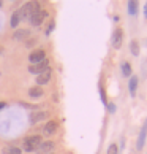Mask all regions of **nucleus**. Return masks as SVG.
Segmentation results:
<instances>
[{"label": "nucleus", "mask_w": 147, "mask_h": 154, "mask_svg": "<svg viewBox=\"0 0 147 154\" xmlns=\"http://www.w3.org/2000/svg\"><path fill=\"white\" fill-rule=\"evenodd\" d=\"M40 145H41V137H40V135L27 137V138L24 140V151H27V152L37 151Z\"/></svg>", "instance_id": "f257e3e1"}, {"label": "nucleus", "mask_w": 147, "mask_h": 154, "mask_svg": "<svg viewBox=\"0 0 147 154\" xmlns=\"http://www.w3.org/2000/svg\"><path fill=\"white\" fill-rule=\"evenodd\" d=\"M41 10L40 8V3H37V2H29V3H25L24 7L21 8V11H22V16H24V19L25 18H32L35 13H38V11Z\"/></svg>", "instance_id": "f03ea898"}, {"label": "nucleus", "mask_w": 147, "mask_h": 154, "mask_svg": "<svg viewBox=\"0 0 147 154\" xmlns=\"http://www.w3.org/2000/svg\"><path fill=\"white\" fill-rule=\"evenodd\" d=\"M49 70V60L48 59H44L41 62H38V64H33L29 67V72L33 73V75H41L43 72H46Z\"/></svg>", "instance_id": "7ed1b4c3"}, {"label": "nucleus", "mask_w": 147, "mask_h": 154, "mask_svg": "<svg viewBox=\"0 0 147 154\" xmlns=\"http://www.w3.org/2000/svg\"><path fill=\"white\" fill-rule=\"evenodd\" d=\"M44 59H46V54H44L43 49H35V51H32L30 56H29V60L32 62V65L33 64H38V62H41Z\"/></svg>", "instance_id": "20e7f679"}, {"label": "nucleus", "mask_w": 147, "mask_h": 154, "mask_svg": "<svg viewBox=\"0 0 147 154\" xmlns=\"http://www.w3.org/2000/svg\"><path fill=\"white\" fill-rule=\"evenodd\" d=\"M122 40H123V30L122 29H116L114 33H112V46H114V49H120Z\"/></svg>", "instance_id": "39448f33"}, {"label": "nucleus", "mask_w": 147, "mask_h": 154, "mask_svg": "<svg viewBox=\"0 0 147 154\" xmlns=\"http://www.w3.org/2000/svg\"><path fill=\"white\" fill-rule=\"evenodd\" d=\"M146 137H147V121L143 124L141 127V132H139V137H138V141H136V149L141 151L144 146V141H146Z\"/></svg>", "instance_id": "423d86ee"}, {"label": "nucleus", "mask_w": 147, "mask_h": 154, "mask_svg": "<svg viewBox=\"0 0 147 154\" xmlns=\"http://www.w3.org/2000/svg\"><path fill=\"white\" fill-rule=\"evenodd\" d=\"M46 16H48V13L44 10H40L38 13H35L30 18V22H32V26H41L43 24V21L46 19Z\"/></svg>", "instance_id": "0eeeda50"}, {"label": "nucleus", "mask_w": 147, "mask_h": 154, "mask_svg": "<svg viewBox=\"0 0 147 154\" xmlns=\"http://www.w3.org/2000/svg\"><path fill=\"white\" fill-rule=\"evenodd\" d=\"M21 21H24V16H22V11H21V8L19 10H16L13 14H11V21H10V24H11V27H18V24Z\"/></svg>", "instance_id": "6e6552de"}, {"label": "nucleus", "mask_w": 147, "mask_h": 154, "mask_svg": "<svg viewBox=\"0 0 147 154\" xmlns=\"http://www.w3.org/2000/svg\"><path fill=\"white\" fill-rule=\"evenodd\" d=\"M49 79H51V68H49V70H46V72H43L41 75H38V76H37V86L41 88L43 84L49 83Z\"/></svg>", "instance_id": "1a4fd4ad"}, {"label": "nucleus", "mask_w": 147, "mask_h": 154, "mask_svg": "<svg viewBox=\"0 0 147 154\" xmlns=\"http://www.w3.org/2000/svg\"><path fill=\"white\" fill-rule=\"evenodd\" d=\"M55 130H57V122L55 121H49V122H46V125H44V129H43V132H44V135H52Z\"/></svg>", "instance_id": "9d476101"}, {"label": "nucleus", "mask_w": 147, "mask_h": 154, "mask_svg": "<svg viewBox=\"0 0 147 154\" xmlns=\"http://www.w3.org/2000/svg\"><path fill=\"white\" fill-rule=\"evenodd\" d=\"M138 81L139 78L138 76H131L130 78V83H128V89H130V95L134 97L136 95V88H138Z\"/></svg>", "instance_id": "9b49d317"}, {"label": "nucleus", "mask_w": 147, "mask_h": 154, "mask_svg": "<svg viewBox=\"0 0 147 154\" xmlns=\"http://www.w3.org/2000/svg\"><path fill=\"white\" fill-rule=\"evenodd\" d=\"M52 148H54V143H52V141H44V143H41V145L38 146L37 152H38V154H44V152L51 151Z\"/></svg>", "instance_id": "f8f14e48"}, {"label": "nucleus", "mask_w": 147, "mask_h": 154, "mask_svg": "<svg viewBox=\"0 0 147 154\" xmlns=\"http://www.w3.org/2000/svg\"><path fill=\"white\" fill-rule=\"evenodd\" d=\"M29 95L32 99H40V97H43V89L40 86H35V88H30L29 91Z\"/></svg>", "instance_id": "ddd939ff"}, {"label": "nucleus", "mask_w": 147, "mask_h": 154, "mask_svg": "<svg viewBox=\"0 0 147 154\" xmlns=\"http://www.w3.org/2000/svg\"><path fill=\"white\" fill-rule=\"evenodd\" d=\"M127 8H128V13L134 16L138 13V2H134V0H130V2L127 3Z\"/></svg>", "instance_id": "4468645a"}, {"label": "nucleus", "mask_w": 147, "mask_h": 154, "mask_svg": "<svg viewBox=\"0 0 147 154\" xmlns=\"http://www.w3.org/2000/svg\"><path fill=\"white\" fill-rule=\"evenodd\" d=\"M122 75L123 76H131V65L128 62H123L122 64Z\"/></svg>", "instance_id": "2eb2a0df"}, {"label": "nucleus", "mask_w": 147, "mask_h": 154, "mask_svg": "<svg viewBox=\"0 0 147 154\" xmlns=\"http://www.w3.org/2000/svg\"><path fill=\"white\" fill-rule=\"evenodd\" d=\"M43 118H48V113H33L30 116V121H32V124H35L37 121H40V119H43Z\"/></svg>", "instance_id": "dca6fc26"}, {"label": "nucleus", "mask_w": 147, "mask_h": 154, "mask_svg": "<svg viewBox=\"0 0 147 154\" xmlns=\"http://www.w3.org/2000/svg\"><path fill=\"white\" fill-rule=\"evenodd\" d=\"M130 51H131L133 56H139V45L136 40H133L131 43H130Z\"/></svg>", "instance_id": "f3484780"}, {"label": "nucleus", "mask_w": 147, "mask_h": 154, "mask_svg": "<svg viewBox=\"0 0 147 154\" xmlns=\"http://www.w3.org/2000/svg\"><path fill=\"white\" fill-rule=\"evenodd\" d=\"M5 154H21V149L16 146H8L5 148Z\"/></svg>", "instance_id": "a211bd4d"}, {"label": "nucleus", "mask_w": 147, "mask_h": 154, "mask_svg": "<svg viewBox=\"0 0 147 154\" xmlns=\"http://www.w3.org/2000/svg\"><path fill=\"white\" fill-rule=\"evenodd\" d=\"M108 154H119V148H117V145H109V148H108Z\"/></svg>", "instance_id": "6ab92c4d"}, {"label": "nucleus", "mask_w": 147, "mask_h": 154, "mask_svg": "<svg viewBox=\"0 0 147 154\" xmlns=\"http://www.w3.org/2000/svg\"><path fill=\"white\" fill-rule=\"evenodd\" d=\"M100 95H101V102H103L104 105H108V102H106V95H104V91L100 88Z\"/></svg>", "instance_id": "aec40b11"}, {"label": "nucleus", "mask_w": 147, "mask_h": 154, "mask_svg": "<svg viewBox=\"0 0 147 154\" xmlns=\"http://www.w3.org/2000/svg\"><path fill=\"white\" fill-rule=\"evenodd\" d=\"M106 106H108V111L109 113H116V105L114 103H108Z\"/></svg>", "instance_id": "412c9836"}, {"label": "nucleus", "mask_w": 147, "mask_h": 154, "mask_svg": "<svg viewBox=\"0 0 147 154\" xmlns=\"http://www.w3.org/2000/svg\"><path fill=\"white\" fill-rule=\"evenodd\" d=\"M52 30H54V22H51V24L48 26V29H46V35H49Z\"/></svg>", "instance_id": "4be33fe9"}, {"label": "nucleus", "mask_w": 147, "mask_h": 154, "mask_svg": "<svg viewBox=\"0 0 147 154\" xmlns=\"http://www.w3.org/2000/svg\"><path fill=\"white\" fill-rule=\"evenodd\" d=\"M144 18L147 19V3H146V7H144Z\"/></svg>", "instance_id": "5701e85b"}, {"label": "nucleus", "mask_w": 147, "mask_h": 154, "mask_svg": "<svg viewBox=\"0 0 147 154\" xmlns=\"http://www.w3.org/2000/svg\"><path fill=\"white\" fill-rule=\"evenodd\" d=\"M5 106H7V103H0V110H3Z\"/></svg>", "instance_id": "b1692460"}, {"label": "nucleus", "mask_w": 147, "mask_h": 154, "mask_svg": "<svg viewBox=\"0 0 147 154\" xmlns=\"http://www.w3.org/2000/svg\"><path fill=\"white\" fill-rule=\"evenodd\" d=\"M0 54H2V46H0Z\"/></svg>", "instance_id": "393cba45"}, {"label": "nucleus", "mask_w": 147, "mask_h": 154, "mask_svg": "<svg viewBox=\"0 0 147 154\" xmlns=\"http://www.w3.org/2000/svg\"><path fill=\"white\" fill-rule=\"evenodd\" d=\"M0 8H2V2H0Z\"/></svg>", "instance_id": "a878e982"}]
</instances>
